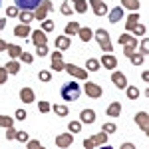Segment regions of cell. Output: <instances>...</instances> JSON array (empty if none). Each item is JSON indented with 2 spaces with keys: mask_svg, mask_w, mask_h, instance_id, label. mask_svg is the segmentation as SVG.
Instances as JSON below:
<instances>
[{
  "mask_svg": "<svg viewBox=\"0 0 149 149\" xmlns=\"http://www.w3.org/2000/svg\"><path fill=\"white\" fill-rule=\"evenodd\" d=\"M60 95H62L64 102H76V100H80V95H81V86L76 80L66 81L62 86V90H60Z\"/></svg>",
  "mask_w": 149,
  "mask_h": 149,
  "instance_id": "6da1fadb",
  "label": "cell"
},
{
  "mask_svg": "<svg viewBox=\"0 0 149 149\" xmlns=\"http://www.w3.org/2000/svg\"><path fill=\"white\" fill-rule=\"evenodd\" d=\"M93 38L97 40V44H100V48L103 50V54H111V52H113V46H111V40H109V32H107V30H103V28L95 30V32H93Z\"/></svg>",
  "mask_w": 149,
  "mask_h": 149,
  "instance_id": "7a4b0ae2",
  "label": "cell"
},
{
  "mask_svg": "<svg viewBox=\"0 0 149 149\" xmlns=\"http://www.w3.org/2000/svg\"><path fill=\"white\" fill-rule=\"evenodd\" d=\"M50 10H54V4H52L50 0H42V2L34 8V18L42 22V20L48 16V12H50Z\"/></svg>",
  "mask_w": 149,
  "mask_h": 149,
  "instance_id": "3957f363",
  "label": "cell"
},
{
  "mask_svg": "<svg viewBox=\"0 0 149 149\" xmlns=\"http://www.w3.org/2000/svg\"><path fill=\"white\" fill-rule=\"evenodd\" d=\"M84 92L88 97H93V100H97V97H102V86H97L95 81H86L84 84Z\"/></svg>",
  "mask_w": 149,
  "mask_h": 149,
  "instance_id": "277c9868",
  "label": "cell"
},
{
  "mask_svg": "<svg viewBox=\"0 0 149 149\" xmlns=\"http://www.w3.org/2000/svg\"><path fill=\"white\" fill-rule=\"evenodd\" d=\"M64 70L68 72L70 76L78 78V80H88V70H81L80 66H76V64H64Z\"/></svg>",
  "mask_w": 149,
  "mask_h": 149,
  "instance_id": "5b68a950",
  "label": "cell"
},
{
  "mask_svg": "<svg viewBox=\"0 0 149 149\" xmlns=\"http://www.w3.org/2000/svg\"><path fill=\"white\" fill-rule=\"evenodd\" d=\"M123 16H125V8H123V6H115V8H111V10H107V18H109L111 24L121 22Z\"/></svg>",
  "mask_w": 149,
  "mask_h": 149,
  "instance_id": "8992f818",
  "label": "cell"
},
{
  "mask_svg": "<svg viewBox=\"0 0 149 149\" xmlns=\"http://www.w3.org/2000/svg\"><path fill=\"white\" fill-rule=\"evenodd\" d=\"M135 123L139 125V129H141L143 133H149V115H147V111L135 113Z\"/></svg>",
  "mask_w": 149,
  "mask_h": 149,
  "instance_id": "52a82bcc",
  "label": "cell"
},
{
  "mask_svg": "<svg viewBox=\"0 0 149 149\" xmlns=\"http://www.w3.org/2000/svg\"><path fill=\"white\" fill-rule=\"evenodd\" d=\"M119 44H121V46L135 48V50H137V38L131 34V32H123V34L119 36Z\"/></svg>",
  "mask_w": 149,
  "mask_h": 149,
  "instance_id": "ba28073f",
  "label": "cell"
},
{
  "mask_svg": "<svg viewBox=\"0 0 149 149\" xmlns=\"http://www.w3.org/2000/svg\"><path fill=\"white\" fill-rule=\"evenodd\" d=\"M74 143V133H60L56 137V145L60 149H66V147H70Z\"/></svg>",
  "mask_w": 149,
  "mask_h": 149,
  "instance_id": "9c48e42d",
  "label": "cell"
},
{
  "mask_svg": "<svg viewBox=\"0 0 149 149\" xmlns=\"http://www.w3.org/2000/svg\"><path fill=\"white\" fill-rule=\"evenodd\" d=\"M30 36H32V42H34L36 46H44V44H48V36H46V32H44L42 28H40V30H32Z\"/></svg>",
  "mask_w": 149,
  "mask_h": 149,
  "instance_id": "30bf717a",
  "label": "cell"
},
{
  "mask_svg": "<svg viewBox=\"0 0 149 149\" xmlns=\"http://www.w3.org/2000/svg\"><path fill=\"white\" fill-rule=\"evenodd\" d=\"M100 66H103L105 70H115L117 68V58L111 56V54H103L102 60H100Z\"/></svg>",
  "mask_w": 149,
  "mask_h": 149,
  "instance_id": "8fae6325",
  "label": "cell"
},
{
  "mask_svg": "<svg viewBox=\"0 0 149 149\" xmlns=\"http://www.w3.org/2000/svg\"><path fill=\"white\" fill-rule=\"evenodd\" d=\"M111 81H113V86L117 90H125L127 88V78L121 72H113V74H111Z\"/></svg>",
  "mask_w": 149,
  "mask_h": 149,
  "instance_id": "7c38bea8",
  "label": "cell"
},
{
  "mask_svg": "<svg viewBox=\"0 0 149 149\" xmlns=\"http://www.w3.org/2000/svg\"><path fill=\"white\" fill-rule=\"evenodd\" d=\"M14 2H16L18 10H32L34 12V8L42 2V0H14Z\"/></svg>",
  "mask_w": 149,
  "mask_h": 149,
  "instance_id": "4fadbf2b",
  "label": "cell"
},
{
  "mask_svg": "<svg viewBox=\"0 0 149 149\" xmlns=\"http://www.w3.org/2000/svg\"><path fill=\"white\" fill-rule=\"evenodd\" d=\"M56 50H60V52H64V50H68L70 46H72V40H70V36L66 34H62V36H58L56 38Z\"/></svg>",
  "mask_w": 149,
  "mask_h": 149,
  "instance_id": "5bb4252c",
  "label": "cell"
},
{
  "mask_svg": "<svg viewBox=\"0 0 149 149\" xmlns=\"http://www.w3.org/2000/svg\"><path fill=\"white\" fill-rule=\"evenodd\" d=\"M78 38H80L81 42H90L93 38V30L90 26H80V30H78Z\"/></svg>",
  "mask_w": 149,
  "mask_h": 149,
  "instance_id": "9a60e30c",
  "label": "cell"
},
{
  "mask_svg": "<svg viewBox=\"0 0 149 149\" xmlns=\"http://www.w3.org/2000/svg\"><path fill=\"white\" fill-rule=\"evenodd\" d=\"M30 32H32V30H30V24H22L20 22L16 28H14V36H18V38H28Z\"/></svg>",
  "mask_w": 149,
  "mask_h": 149,
  "instance_id": "2e32d148",
  "label": "cell"
},
{
  "mask_svg": "<svg viewBox=\"0 0 149 149\" xmlns=\"http://www.w3.org/2000/svg\"><path fill=\"white\" fill-rule=\"evenodd\" d=\"M80 121L81 123H93V121H95V111H93V109H81Z\"/></svg>",
  "mask_w": 149,
  "mask_h": 149,
  "instance_id": "e0dca14e",
  "label": "cell"
},
{
  "mask_svg": "<svg viewBox=\"0 0 149 149\" xmlns=\"http://www.w3.org/2000/svg\"><path fill=\"white\" fill-rule=\"evenodd\" d=\"M107 115H109V117H119V115H121V103L111 102L107 105Z\"/></svg>",
  "mask_w": 149,
  "mask_h": 149,
  "instance_id": "ac0fdd59",
  "label": "cell"
},
{
  "mask_svg": "<svg viewBox=\"0 0 149 149\" xmlns=\"http://www.w3.org/2000/svg\"><path fill=\"white\" fill-rule=\"evenodd\" d=\"M92 8H93V14H95V16H105V14H107V10H109V8L105 6V0L92 4Z\"/></svg>",
  "mask_w": 149,
  "mask_h": 149,
  "instance_id": "d6986e66",
  "label": "cell"
},
{
  "mask_svg": "<svg viewBox=\"0 0 149 149\" xmlns=\"http://www.w3.org/2000/svg\"><path fill=\"white\" fill-rule=\"evenodd\" d=\"M137 22H139V12H131V14L127 16V20H125V30L131 32V28H133Z\"/></svg>",
  "mask_w": 149,
  "mask_h": 149,
  "instance_id": "ffe728a7",
  "label": "cell"
},
{
  "mask_svg": "<svg viewBox=\"0 0 149 149\" xmlns=\"http://www.w3.org/2000/svg\"><path fill=\"white\" fill-rule=\"evenodd\" d=\"M20 100H22L24 103H32L34 102V92H32L30 88H22V90H20Z\"/></svg>",
  "mask_w": 149,
  "mask_h": 149,
  "instance_id": "44dd1931",
  "label": "cell"
},
{
  "mask_svg": "<svg viewBox=\"0 0 149 149\" xmlns=\"http://www.w3.org/2000/svg\"><path fill=\"white\" fill-rule=\"evenodd\" d=\"M18 18H20L22 24H30L32 20H34V12L32 10H20L18 12Z\"/></svg>",
  "mask_w": 149,
  "mask_h": 149,
  "instance_id": "7402d4cb",
  "label": "cell"
},
{
  "mask_svg": "<svg viewBox=\"0 0 149 149\" xmlns=\"http://www.w3.org/2000/svg\"><path fill=\"white\" fill-rule=\"evenodd\" d=\"M90 139H92L93 147H95V145H105V143H107V133H105V131H102V133H95V135H93V137H90Z\"/></svg>",
  "mask_w": 149,
  "mask_h": 149,
  "instance_id": "603a6c76",
  "label": "cell"
},
{
  "mask_svg": "<svg viewBox=\"0 0 149 149\" xmlns=\"http://www.w3.org/2000/svg\"><path fill=\"white\" fill-rule=\"evenodd\" d=\"M6 52H8V56H10V60H14V58H18L20 54H22V48L18 46V44H8V48H6Z\"/></svg>",
  "mask_w": 149,
  "mask_h": 149,
  "instance_id": "cb8c5ba5",
  "label": "cell"
},
{
  "mask_svg": "<svg viewBox=\"0 0 149 149\" xmlns=\"http://www.w3.org/2000/svg\"><path fill=\"white\" fill-rule=\"evenodd\" d=\"M74 10L78 14H86L88 12V0H74Z\"/></svg>",
  "mask_w": 149,
  "mask_h": 149,
  "instance_id": "d4e9b609",
  "label": "cell"
},
{
  "mask_svg": "<svg viewBox=\"0 0 149 149\" xmlns=\"http://www.w3.org/2000/svg\"><path fill=\"white\" fill-rule=\"evenodd\" d=\"M131 32H133V36H135V38H143V36H145V32H147V28H145V24L137 22L133 28H131Z\"/></svg>",
  "mask_w": 149,
  "mask_h": 149,
  "instance_id": "484cf974",
  "label": "cell"
},
{
  "mask_svg": "<svg viewBox=\"0 0 149 149\" xmlns=\"http://www.w3.org/2000/svg\"><path fill=\"white\" fill-rule=\"evenodd\" d=\"M121 6L127 8L131 12H137L139 10V0H121Z\"/></svg>",
  "mask_w": 149,
  "mask_h": 149,
  "instance_id": "4316f807",
  "label": "cell"
},
{
  "mask_svg": "<svg viewBox=\"0 0 149 149\" xmlns=\"http://www.w3.org/2000/svg\"><path fill=\"white\" fill-rule=\"evenodd\" d=\"M80 30V22H68L66 24V36H76Z\"/></svg>",
  "mask_w": 149,
  "mask_h": 149,
  "instance_id": "83f0119b",
  "label": "cell"
},
{
  "mask_svg": "<svg viewBox=\"0 0 149 149\" xmlns=\"http://www.w3.org/2000/svg\"><path fill=\"white\" fill-rule=\"evenodd\" d=\"M4 68H6V72H8V74H12V76H14V74H18V72H20V64H18L16 60H10Z\"/></svg>",
  "mask_w": 149,
  "mask_h": 149,
  "instance_id": "f1b7e54d",
  "label": "cell"
},
{
  "mask_svg": "<svg viewBox=\"0 0 149 149\" xmlns=\"http://www.w3.org/2000/svg\"><path fill=\"white\" fill-rule=\"evenodd\" d=\"M52 111L60 117H64V115H68V105H62V103H56V105H52Z\"/></svg>",
  "mask_w": 149,
  "mask_h": 149,
  "instance_id": "f546056e",
  "label": "cell"
},
{
  "mask_svg": "<svg viewBox=\"0 0 149 149\" xmlns=\"http://www.w3.org/2000/svg\"><path fill=\"white\" fill-rule=\"evenodd\" d=\"M125 92H127V97H129V100H137L139 93H141V92L137 90V86H129V84H127Z\"/></svg>",
  "mask_w": 149,
  "mask_h": 149,
  "instance_id": "4dcf8cb0",
  "label": "cell"
},
{
  "mask_svg": "<svg viewBox=\"0 0 149 149\" xmlns=\"http://www.w3.org/2000/svg\"><path fill=\"white\" fill-rule=\"evenodd\" d=\"M129 60H131V64H133V66H141V64L145 62V56H143V54H139V52H133V54L129 56Z\"/></svg>",
  "mask_w": 149,
  "mask_h": 149,
  "instance_id": "1f68e13d",
  "label": "cell"
},
{
  "mask_svg": "<svg viewBox=\"0 0 149 149\" xmlns=\"http://www.w3.org/2000/svg\"><path fill=\"white\" fill-rule=\"evenodd\" d=\"M86 68L90 70V72H97V70H100V62H97L95 58H88V62H86Z\"/></svg>",
  "mask_w": 149,
  "mask_h": 149,
  "instance_id": "d6a6232c",
  "label": "cell"
},
{
  "mask_svg": "<svg viewBox=\"0 0 149 149\" xmlns=\"http://www.w3.org/2000/svg\"><path fill=\"white\" fill-rule=\"evenodd\" d=\"M68 131L70 133H80L81 131V121H70L68 123Z\"/></svg>",
  "mask_w": 149,
  "mask_h": 149,
  "instance_id": "836d02e7",
  "label": "cell"
},
{
  "mask_svg": "<svg viewBox=\"0 0 149 149\" xmlns=\"http://www.w3.org/2000/svg\"><path fill=\"white\" fill-rule=\"evenodd\" d=\"M102 131H105L107 135H109V133H115V131H117V125L111 123V121H107V123H103V125H102Z\"/></svg>",
  "mask_w": 149,
  "mask_h": 149,
  "instance_id": "e575fe53",
  "label": "cell"
},
{
  "mask_svg": "<svg viewBox=\"0 0 149 149\" xmlns=\"http://www.w3.org/2000/svg\"><path fill=\"white\" fill-rule=\"evenodd\" d=\"M10 125H14V117L0 115V127H10Z\"/></svg>",
  "mask_w": 149,
  "mask_h": 149,
  "instance_id": "d590c367",
  "label": "cell"
},
{
  "mask_svg": "<svg viewBox=\"0 0 149 149\" xmlns=\"http://www.w3.org/2000/svg\"><path fill=\"white\" fill-rule=\"evenodd\" d=\"M50 68L54 70V72H62L64 70V58H60V60H52V66Z\"/></svg>",
  "mask_w": 149,
  "mask_h": 149,
  "instance_id": "8d00e7d4",
  "label": "cell"
},
{
  "mask_svg": "<svg viewBox=\"0 0 149 149\" xmlns=\"http://www.w3.org/2000/svg\"><path fill=\"white\" fill-rule=\"evenodd\" d=\"M38 111H40V113H48V111H52L50 102H38Z\"/></svg>",
  "mask_w": 149,
  "mask_h": 149,
  "instance_id": "74e56055",
  "label": "cell"
},
{
  "mask_svg": "<svg viewBox=\"0 0 149 149\" xmlns=\"http://www.w3.org/2000/svg\"><path fill=\"white\" fill-rule=\"evenodd\" d=\"M60 12H62L64 16H70V14L74 12V8L70 6V2H62V4H60Z\"/></svg>",
  "mask_w": 149,
  "mask_h": 149,
  "instance_id": "f35d334b",
  "label": "cell"
},
{
  "mask_svg": "<svg viewBox=\"0 0 149 149\" xmlns=\"http://www.w3.org/2000/svg\"><path fill=\"white\" fill-rule=\"evenodd\" d=\"M54 26H56V24L52 22V20H48V18H44V20H42V30H44V32H52V30H54Z\"/></svg>",
  "mask_w": 149,
  "mask_h": 149,
  "instance_id": "ab89813d",
  "label": "cell"
},
{
  "mask_svg": "<svg viewBox=\"0 0 149 149\" xmlns=\"http://www.w3.org/2000/svg\"><path fill=\"white\" fill-rule=\"evenodd\" d=\"M20 62H22V64H32V62H34V56H32V54H28V52H24L22 50V54H20Z\"/></svg>",
  "mask_w": 149,
  "mask_h": 149,
  "instance_id": "60d3db41",
  "label": "cell"
},
{
  "mask_svg": "<svg viewBox=\"0 0 149 149\" xmlns=\"http://www.w3.org/2000/svg\"><path fill=\"white\" fill-rule=\"evenodd\" d=\"M38 80L40 81H50L52 80V74H50L48 70H40V72H38Z\"/></svg>",
  "mask_w": 149,
  "mask_h": 149,
  "instance_id": "b9f144b4",
  "label": "cell"
},
{
  "mask_svg": "<svg viewBox=\"0 0 149 149\" xmlns=\"http://www.w3.org/2000/svg\"><path fill=\"white\" fill-rule=\"evenodd\" d=\"M16 141H20V143H26V141H28V139H30V135H28V133H26V131H16Z\"/></svg>",
  "mask_w": 149,
  "mask_h": 149,
  "instance_id": "7bdbcfd3",
  "label": "cell"
},
{
  "mask_svg": "<svg viewBox=\"0 0 149 149\" xmlns=\"http://www.w3.org/2000/svg\"><path fill=\"white\" fill-rule=\"evenodd\" d=\"M18 6H8V8H6V16H8V18H16V16H18Z\"/></svg>",
  "mask_w": 149,
  "mask_h": 149,
  "instance_id": "ee69618b",
  "label": "cell"
},
{
  "mask_svg": "<svg viewBox=\"0 0 149 149\" xmlns=\"http://www.w3.org/2000/svg\"><path fill=\"white\" fill-rule=\"evenodd\" d=\"M36 56H40V58L48 56V46L46 44H44V46H36Z\"/></svg>",
  "mask_w": 149,
  "mask_h": 149,
  "instance_id": "f6af8a7d",
  "label": "cell"
},
{
  "mask_svg": "<svg viewBox=\"0 0 149 149\" xmlns=\"http://www.w3.org/2000/svg\"><path fill=\"white\" fill-rule=\"evenodd\" d=\"M16 137V129H14V127H6V139H8V141H12V139Z\"/></svg>",
  "mask_w": 149,
  "mask_h": 149,
  "instance_id": "bcb514c9",
  "label": "cell"
},
{
  "mask_svg": "<svg viewBox=\"0 0 149 149\" xmlns=\"http://www.w3.org/2000/svg\"><path fill=\"white\" fill-rule=\"evenodd\" d=\"M26 145H28L30 149H38V147H42V143H40V141H36V139H32V141L28 139V141H26Z\"/></svg>",
  "mask_w": 149,
  "mask_h": 149,
  "instance_id": "7dc6e473",
  "label": "cell"
},
{
  "mask_svg": "<svg viewBox=\"0 0 149 149\" xmlns=\"http://www.w3.org/2000/svg\"><path fill=\"white\" fill-rule=\"evenodd\" d=\"M14 117H16V119H20V121H22V119H26V117H28V113H26V111H24V109H16V113H14Z\"/></svg>",
  "mask_w": 149,
  "mask_h": 149,
  "instance_id": "c3c4849f",
  "label": "cell"
},
{
  "mask_svg": "<svg viewBox=\"0 0 149 149\" xmlns=\"http://www.w3.org/2000/svg\"><path fill=\"white\" fill-rule=\"evenodd\" d=\"M6 80H8V72L6 68H0V84H6Z\"/></svg>",
  "mask_w": 149,
  "mask_h": 149,
  "instance_id": "681fc988",
  "label": "cell"
},
{
  "mask_svg": "<svg viewBox=\"0 0 149 149\" xmlns=\"http://www.w3.org/2000/svg\"><path fill=\"white\" fill-rule=\"evenodd\" d=\"M139 54H143V56H147V40H145V38L141 40V48H139Z\"/></svg>",
  "mask_w": 149,
  "mask_h": 149,
  "instance_id": "f907efd6",
  "label": "cell"
},
{
  "mask_svg": "<svg viewBox=\"0 0 149 149\" xmlns=\"http://www.w3.org/2000/svg\"><path fill=\"white\" fill-rule=\"evenodd\" d=\"M133 52H137V50H135V48H127V46H123V56H125V58H129L131 54H133Z\"/></svg>",
  "mask_w": 149,
  "mask_h": 149,
  "instance_id": "816d5d0a",
  "label": "cell"
},
{
  "mask_svg": "<svg viewBox=\"0 0 149 149\" xmlns=\"http://www.w3.org/2000/svg\"><path fill=\"white\" fill-rule=\"evenodd\" d=\"M84 147H86V149H93L92 139H84Z\"/></svg>",
  "mask_w": 149,
  "mask_h": 149,
  "instance_id": "f5cc1de1",
  "label": "cell"
},
{
  "mask_svg": "<svg viewBox=\"0 0 149 149\" xmlns=\"http://www.w3.org/2000/svg\"><path fill=\"white\" fill-rule=\"evenodd\" d=\"M60 58H64V54H62L60 50H56V52L52 54V60H60Z\"/></svg>",
  "mask_w": 149,
  "mask_h": 149,
  "instance_id": "db71d44e",
  "label": "cell"
},
{
  "mask_svg": "<svg viewBox=\"0 0 149 149\" xmlns=\"http://www.w3.org/2000/svg\"><path fill=\"white\" fill-rule=\"evenodd\" d=\"M121 149H135L133 143H121Z\"/></svg>",
  "mask_w": 149,
  "mask_h": 149,
  "instance_id": "11a10c76",
  "label": "cell"
},
{
  "mask_svg": "<svg viewBox=\"0 0 149 149\" xmlns=\"http://www.w3.org/2000/svg\"><path fill=\"white\" fill-rule=\"evenodd\" d=\"M6 48H8V44L4 40H0V52H6Z\"/></svg>",
  "mask_w": 149,
  "mask_h": 149,
  "instance_id": "9f6ffc18",
  "label": "cell"
},
{
  "mask_svg": "<svg viewBox=\"0 0 149 149\" xmlns=\"http://www.w3.org/2000/svg\"><path fill=\"white\" fill-rule=\"evenodd\" d=\"M4 26H6V20H4V18H0V30H4Z\"/></svg>",
  "mask_w": 149,
  "mask_h": 149,
  "instance_id": "6f0895ef",
  "label": "cell"
},
{
  "mask_svg": "<svg viewBox=\"0 0 149 149\" xmlns=\"http://www.w3.org/2000/svg\"><path fill=\"white\" fill-rule=\"evenodd\" d=\"M95 2H102V0H90V2H88V6H92V4H95Z\"/></svg>",
  "mask_w": 149,
  "mask_h": 149,
  "instance_id": "680465c9",
  "label": "cell"
},
{
  "mask_svg": "<svg viewBox=\"0 0 149 149\" xmlns=\"http://www.w3.org/2000/svg\"><path fill=\"white\" fill-rule=\"evenodd\" d=\"M0 4H2V0H0Z\"/></svg>",
  "mask_w": 149,
  "mask_h": 149,
  "instance_id": "91938a15",
  "label": "cell"
}]
</instances>
